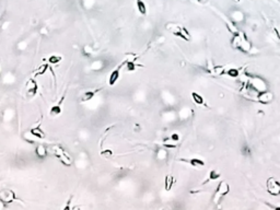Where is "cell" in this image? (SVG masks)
<instances>
[{"instance_id": "1", "label": "cell", "mask_w": 280, "mask_h": 210, "mask_svg": "<svg viewBox=\"0 0 280 210\" xmlns=\"http://www.w3.org/2000/svg\"><path fill=\"white\" fill-rule=\"evenodd\" d=\"M50 149H52V151L54 152L55 156H57V159H58L64 165H66V166H70V165L72 164V160H71V158L66 153V151L60 147V146L54 145L50 147Z\"/></svg>"}, {"instance_id": "2", "label": "cell", "mask_w": 280, "mask_h": 210, "mask_svg": "<svg viewBox=\"0 0 280 210\" xmlns=\"http://www.w3.org/2000/svg\"><path fill=\"white\" fill-rule=\"evenodd\" d=\"M18 197L15 195V192L12 189H1L0 191V202L3 205L12 204L14 200H17Z\"/></svg>"}, {"instance_id": "3", "label": "cell", "mask_w": 280, "mask_h": 210, "mask_svg": "<svg viewBox=\"0 0 280 210\" xmlns=\"http://www.w3.org/2000/svg\"><path fill=\"white\" fill-rule=\"evenodd\" d=\"M229 192H230V186H229V184H226V182L220 183L219 186L217 187V191H215V196H213V202H215V204H218L223 196L228 195Z\"/></svg>"}, {"instance_id": "4", "label": "cell", "mask_w": 280, "mask_h": 210, "mask_svg": "<svg viewBox=\"0 0 280 210\" xmlns=\"http://www.w3.org/2000/svg\"><path fill=\"white\" fill-rule=\"evenodd\" d=\"M267 191L272 196L280 195V182L274 177H269L267 181Z\"/></svg>"}, {"instance_id": "5", "label": "cell", "mask_w": 280, "mask_h": 210, "mask_svg": "<svg viewBox=\"0 0 280 210\" xmlns=\"http://www.w3.org/2000/svg\"><path fill=\"white\" fill-rule=\"evenodd\" d=\"M26 92H28V95L33 98V96L36 95L37 90H39V85L35 81V79H29V81L26 82Z\"/></svg>"}, {"instance_id": "6", "label": "cell", "mask_w": 280, "mask_h": 210, "mask_svg": "<svg viewBox=\"0 0 280 210\" xmlns=\"http://www.w3.org/2000/svg\"><path fill=\"white\" fill-rule=\"evenodd\" d=\"M257 100L262 104H269L272 100H274V94L269 91H263L259 92L257 95Z\"/></svg>"}, {"instance_id": "7", "label": "cell", "mask_w": 280, "mask_h": 210, "mask_svg": "<svg viewBox=\"0 0 280 210\" xmlns=\"http://www.w3.org/2000/svg\"><path fill=\"white\" fill-rule=\"evenodd\" d=\"M119 69H121V67L116 68L115 70H113L112 72H111L110 77H108V85H114L115 83L118 81L119 79V76H121V72H119Z\"/></svg>"}, {"instance_id": "8", "label": "cell", "mask_w": 280, "mask_h": 210, "mask_svg": "<svg viewBox=\"0 0 280 210\" xmlns=\"http://www.w3.org/2000/svg\"><path fill=\"white\" fill-rule=\"evenodd\" d=\"M47 153H48V150L44 145L36 146V148H35V154L37 156V158H39V159L46 158V156H47Z\"/></svg>"}, {"instance_id": "9", "label": "cell", "mask_w": 280, "mask_h": 210, "mask_svg": "<svg viewBox=\"0 0 280 210\" xmlns=\"http://www.w3.org/2000/svg\"><path fill=\"white\" fill-rule=\"evenodd\" d=\"M30 134L32 135V136H34L35 138H37V139H44L46 137L45 131H44V130L39 127V126L32 128V129L30 130Z\"/></svg>"}, {"instance_id": "10", "label": "cell", "mask_w": 280, "mask_h": 210, "mask_svg": "<svg viewBox=\"0 0 280 210\" xmlns=\"http://www.w3.org/2000/svg\"><path fill=\"white\" fill-rule=\"evenodd\" d=\"M242 42H243V36L240 35V34H237V33H235V34L233 35L232 39H231V44H232V46L234 48H237V49L241 47Z\"/></svg>"}, {"instance_id": "11", "label": "cell", "mask_w": 280, "mask_h": 210, "mask_svg": "<svg viewBox=\"0 0 280 210\" xmlns=\"http://www.w3.org/2000/svg\"><path fill=\"white\" fill-rule=\"evenodd\" d=\"M95 93H96V91H86V92H84V93L81 95V102L86 103V102L91 101L93 98H94Z\"/></svg>"}, {"instance_id": "12", "label": "cell", "mask_w": 280, "mask_h": 210, "mask_svg": "<svg viewBox=\"0 0 280 210\" xmlns=\"http://www.w3.org/2000/svg\"><path fill=\"white\" fill-rule=\"evenodd\" d=\"M173 184H174V178H173L172 175H166L165 176V181H164V188H165L166 192L171 191Z\"/></svg>"}, {"instance_id": "13", "label": "cell", "mask_w": 280, "mask_h": 210, "mask_svg": "<svg viewBox=\"0 0 280 210\" xmlns=\"http://www.w3.org/2000/svg\"><path fill=\"white\" fill-rule=\"evenodd\" d=\"M181 161H184V162H188L189 164H192L193 166H204L205 165V162L201 160H199V159L197 158H194V159H190V160H186V159H182Z\"/></svg>"}, {"instance_id": "14", "label": "cell", "mask_w": 280, "mask_h": 210, "mask_svg": "<svg viewBox=\"0 0 280 210\" xmlns=\"http://www.w3.org/2000/svg\"><path fill=\"white\" fill-rule=\"evenodd\" d=\"M136 7L138 9L139 13L142 15H146L147 14V7L146 3H144L142 0H136Z\"/></svg>"}, {"instance_id": "15", "label": "cell", "mask_w": 280, "mask_h": 210, "mask_svg": "<svg viewBox=\"0 0 280 210\" xmlns=\"http://www.w3.org/2000/svg\"><path fill=\"white\" fill-rule=\"evenodd\" d=\"M49 114L50 116H58V115L61 114V106H60V103L59 104H56V105H53L52 107H50L49 110Z\"/></svg>"}, {"instance_id": "16", "label": "cell", "mask_w": 280, "mask_h": 210, "mask_svg": "<svg viewBox=\"0 0 280 210\" xmlns=\"http://www.w3.org/2000/svg\"><path fill=\"white\" fill-rule=\"evenodd\" d=\"M49 69V65L48 64H43V65H41L39 68H37V71L35 72V76L39 77V76H43L44 74H46L47 72V70Z\"/></svg>"}, {"instance_id": "17", "label": "cell", "mask_w": 280, "mask_h": 210, "mask_svg": "<svg viewBox=\"0 0 280 210\" xmlns=\"http://www.w3.org/2000/svg\"><path fill=\"white\" fill-rule=\"evenodd\" d=\"M251 47H252V45H251V43L247 41V39H246V37H244V36H243V42H242V44H241V47H240L239 49H241V50H243V52L247 53L248 50L251 49Z\"/></svg>"}, {"instance_id": "18", "label": "cell", "mask_w": 280, "mask_h": 210, "mask_svg": "<svg viewBox=\"0 0 280 210\" xmlns=\"http://www.w3.org/2000/svg\"><path fill=\"white\" fill-rule=\"evenodd\" d=\"M192 98L194 100V102L196 103L197 105H203L204 104V99L200 94H198L197 92H193L192 93Z\"/></svg>"}, {"instance_id": "19", "label": "cell", "mask_w": 280, "mask_h": 210, "mask_svg": "<svg viewBox=\"0 0 280 210\" xmlns=\"http://www.w3.org/2000/svg\"><path fill=\"white\" fill-rule=\"evenodd\" d=\"M61 61V57L57 56V55H52V56L48 57V64H52V65H57Z\"/></svg>"}, {"instance_id": "20", "label": "cell", "mask_w": 280, "mask_h": 210, "mask_svg": "<svg viewBox=\"0 0 280 210\" xmlns=\"http://www.w3.org/2000/svg\"><path fill=\"white\" fill-rule=\"evenodd\" d=\"M219 177H220V173L213 170V171H211L209 173V177L207 178V181L204 182V184H206V183L209 182V181H215V180H217V178H219Z\"/></svg>"}, {"instance_id": "21", "label": "cell", "mask_w": 280, "mask_h": 210, "mask_svg": "<svg viewBox=\"0 0 280 210\" xmlns=\"http://www.w3.org/2000/svg\"><path fill=\"white\" fill-rule=\"evenodd\" d=\"M125 64H126V70H128V71H134V70H136L137 66L134 60L125 61Z\"/></svg>"}, {"instance_id": "22", "label": "cell", "mask_w": 280, "mask_h": 210, "mask_svg": "<svg viewBox=\"0 0 280 210\" xmlns=\"http://www.w3.org/2000/svg\"><path fill=\"white\" fill-rule=\"evenodd\" d=\"M224 74H228V76L231 77V78H236V77L239 76V70L235 69V68H231V69H229L228 71H226Z\"/></svg>"}, {"instance_id": "23", "label": "cell", "mask_w": 280, "mask_h": 210, "mask_svg": "<svg viewBox=\"0 0 280 210\" xmlns=\"http://www.w3.org/2000/svg\"><path fill=\"white\" fill-rule=\"evenodd\" d=\"M101 156H104V158H111L113 156V151L111 149H105L101 151Z\"/></svg>"}, {"instance_id": "24", "label": "cell", "mask_w": 280, "mask_h": 210, "mask_svg": "<svg viewBox=\"0 0 280 210\" xmlns=\"http://www.w3.org/2000/svg\"><path fill=\"white\" fill-rule=\"evenodd\" d=\"M171 139H172L173 141H179V136L177 134H173L172 136H171Z\"/></svg>"}, {"instance_id": "25", "label": "cell", "mask_w": 280, "mask_h": 210, "mask_svg": "<svg viewBox=\"0 0 280 210\" xmlns=\"http://www.w3.org/2000/svg\"><path fill=\"white\" fill-rule=\"evenodd\" d=\"M71 199H72V196H71V197L69 198V200H68V202H67V206H65V207H64V209H65V210H69V209H70Z\"/></svg>"}, {"instance_id": "26", "label": "cell", "mask_w": 280, "mask_h": 210, "mask_svg": "<svg viewBox=\"0 0 280 210\" xmlns=\"http://www.w3.org/2000/svg\"><path fill=\"white\" fill-rule=\"evenodd\" d=\"M164 147L169 148V149H175V148H176V145H169V143H164Z\"/></svg>"}, {"instance_id": "27", "label": "cell", "mask_w": 280, "mask_h": 210, "mask_svg": "<svg viewBox=\"0 0 280 210\" xmlns=\"http://www.w3.org/2000/svg\"><path fill=\"white\" fill-rule=\"evenodd\" d=\"M197 1H198L199 3H201V4H205V3H207L209 0H197Z\"/></svg>"}]
</instances>
